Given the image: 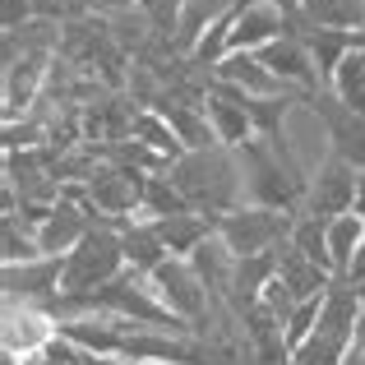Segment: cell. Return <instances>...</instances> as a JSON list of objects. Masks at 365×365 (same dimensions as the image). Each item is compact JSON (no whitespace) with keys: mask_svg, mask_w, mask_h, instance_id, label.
I'll list each match as a JSON object with an SVG mask.
<instances>
[{"mask_svg":"<svg viewBox=\"0 0 365 365\" xmlns=\"http://www.w3.org/2000/svg\"><path fill=\"white\" fill-rule=\"evenodd\" d=\"M171 185L190 199L195 213H208V217H222L232 208H245V171H241V158L236 148H199V153H185V158L171 162Z\"/></svg>","mask_w":365,"mask_h":365,"instance_id":"cell-1","label":"cell"},{"mask_svg":"<svg viewBox=\"0 0 365 365\" xmlns=\"http://www.w3.org/2000/svg\"><path fill=\"white\" fill-rule=\"evenodd\" d=\"M365 314H361V296L347 277H333V287L324 292V305H319V324L314 333L292 351L296 365H347V351L356 342Z\"/></svg>","mask_w":365,"mask_h":365,"instance_id":"cell-2","label":"cell"},{"mask_svg":"<svg viewBox=\"0 0 365 365\" xmlns=\"http://www.w3.org/2000/svg\"><path fill=\"white\" fill-rule=\"evenodd\" d=\"M125 245L120 232H88L79 245L65 255V277H61V296H98L102 287H111L125 273Z\"/></svg>","mask_w":365,"mask_h":365,"instance_id":"cell-3","label":"cell"},{"mask_svg":"<svg viewBox=\"0 0 365 365\" xmlns=\"http://www.w3.org/2000/svg\"><path fill=\"white\" fill-rule=\"evenodd\" d=\"M292 227H296V213H282V208H232L213 222L217 241L232 250L236 259H250V255H268L282 241H292Z\"/></svg>","mask_w":365,"mask_h":365,"instance_id":"cell-4","label":"cell"},{"mask_svg":"<svg viewBox=\"0 0 365 365\" xmlns=\"http://www.w3.org/2000/svg\"><path fill=\"white\" fill-rule=\"evenodd\" d=\"M148 282H153V292H158V301L167 305L180 324H190L195 333L204 329V319L213 314V292L204 287V277H199V268L190 264V259L171 255L167 264H158L148 273Z\"/></svg>","mask_w":365,"mask_h":365,"instance_id":"cell-5","label":"cell"},{"mask_svg":"<svg viewBox=\"0 0 365 365\" xmlns=\"http://www.w3.org/2000/svg\"><path fill=\"white\" fill-rule=\"evenodd\" d=\"M277 143H282V153L292 158V167L301 171L305 180H310L314 171H319L324 162L333 158L329 120H324V111L314 107L310 98H296V102H292V111H287L282 130H277Z\"/></svg>","mask_w":365,"mask_h":365,"instance_id":"cell-6","label":"cell"},{"mask_svg":"<svg viewBox=\"0 0 365 365\" xmlns=\"http://www.w3.org/2000/svg\"><path fill=\"white\" fill-rule=\"evenodd\" d=\"M61 338V324L46 305L33 301H5V324H0V356H14V361H33L42 356L51 342Z\"/></svg>","mask_w":365,"mask_h":365,"instance_id":"cell-7","label":"cell"},{"mask_svg":"<svg viewBox=\"0 0 365 365\" xmlns=\"http://www.w3.org/2000/svg\"><path fill=\"white\" fill-rule=\"evenodd\" d=\"M356 185H361V171L351 167V162H342V158H329L310 176V185H305L301 213L333 222V217H342V213H351V208H356Z\"/></svg>","mask_w":365,"mask_h":365,"instance_id":"cell-8","label":"cell"},{"mask_svg":"<svg viewBox=\"0 0 365 365\" xmlns=\"http://www.w3.org/2000/svg\"><path fill=\"white\" fill-rule=\"evenodd\" d=\"M61 277H65V259H33V264H5L0 268V287L5 301H33V305H51L61 296Z\"/></svg>","mask_w":365,"mask_h":365,"instance_id":"cell-9","label":"cell"},{"mask_svg":"<svg viewBox=\"0 0 365 365\" xmlns=\"http://www.w3.org/2000/svg\"><path fill=\"white\" fill-rule=\"evenodd\" d=\"M213 83H227V88L245 93V98H296V93L264 65L259 51H232L213 70Z\"/></svg>","mask_w":365,"mask_h":365,"instance_id":"cell-10","label":"cell"},{"mask_svg":"<svg viewBox=\"0 0 365 365\" xmlns=\"http://www.w3.org/2000/svg\"><path fill=\"white\" fill-rule=\"evenodd\" d=\"M208 120H213V134L222 148H241V143L255 139V120H250V98L227 83H208V102H204Z\"/></svg>","mask_w":365,"mask_h":365,"instance_id":"cell-11","label":"cell"},{"mask_svg":"<svg viewBox=\"0 0 365 365\" xmlns=\"http://www.w3.org/2000/svg\"><path fill=\"white\" fill-rule=\"evenodd\" d=\"M277 37H287V14L273 0H241L232 19V51H264Z\"/></svg>","mask_w":365,"mask_h":365,"instance_id":"cell-12","label":"cell"},{"mask_svg":"<svg viewBox=\"0 0 365 365\" xmlns=\"http://www.w3.org/2000/svg\"><path fill=\"white\" fill-rule=\"evenodd\" d=\"M61 338L74 342L79 351H88V356H120V351H125V319L83 310V314L61 319Z\"/></svg>","mask_w":365,"mask_h":365,"instance_id":"cell-13","label":"cell"},{"mask_svg":"<svg viewBox=\"0 0 365 365\" xmlns=\"http://www.w3.org/2000/svg\"><path fill=\"white\" fill-rule=\"evenodd\" d=\"M310 102L324 111V120H329V134H333V158H342V162H351L356 171H365V116L347 111V107H342V102L329 93V88H319Z\"/></svg>","mask_w":365,"mask_h":365,"instance_id":"cell-14","label":"cell"},{"mask_svg":"<svg viewBox=\"0 0 365 365\" xmlns=\"http://www.w3.org/2000/svg\"><path fill=\"white\" fill-rule=\"evenodd\" d=\"M277 277H282V287L292 292V301H296V305L319 301V296L333 287V273H329V268H319V264H310L305 255H296L292 241L277 245Z\"/></svg>","mask_w":365,"mask_h":365,"instance_id":"cell-15","label":"cell"},{"mask_svg":"<svg viewBox=\"0 0 365 365\" xmlns=\"http://www.w3.org/2000/svg\"><path fill=\"white\" fill-rule=\"evenodd\" d=\"M88 232H93V217H88V213H79L74 204H56L51 217L37 227V245H42V255L65 259Z\"/></svg>","mask_w":365,"mask_h":365,"instance_id":"cell-16","label":"cell"},{"mask_svg":"<svg viewBox=\"0 0 365 365\" xmlns=\"http://www.w3.org/2000/svg\"><path fill=\"white\" fill-rule=\"evenodd\" d=\"M241 0H180V28H176V46L180 51H195L199 37L208 33L213 24H222L227 14H236Z\"/></svg>","mask_w":365,"mask_h":365,"instance_id":"cell-17","label":"cell"},{"mask_svg":"<svg viewBox=\"0 0 365 365\" xmlns=\"http://www.w3.org/2000/svg\"><path fill=\"white\" fill-rule=\"evenodd\" d=\"M213 222H217V217L195 213V208H190V213H176V217H162V222H153V232L162 236V245H167L176 259H190L199 245L208 241V236H213Z\"/></svg>","mask_w":365,"mask_h":365,"instance_id":"cell-18","label":"cell"},{"mask_svg":"<svg viewBox=\"0 0 365 365\" xmlns=\"http://www.w3.org/2000/svg\"><path fill=\"white\" fill-rule=\"evenodd\" d=\"M158 111L167 116L171 130H176V139H180V148H185V153L217 148L213 120H208V111H204V107H185V102H158Z\"/></svg>","mask_w":365,"mask_h":365,"instance_id":"cell-19","label":"cell"},{"mask_svg":"<svg viewBox=\"0 0 365 365\" xmlns=\"http://www.w3.org/2000/svg\"><path fill=\"white\" fill-rule=\"evenodd\" d=\"M120 245H125V264H130L134 273H153L158 264L171 259V250L162 245V236L153 232V222H143V217H134L120 232Z\"/></svg>","mask_w":365,"mask_h":365,"instance_id":"cell-20","label":"cell"},{"mask_svg":"<svg viewBox=\"0 0 365 365\" xmlns=\"http://www.w3.org/2000/svg\"><path fill=\"white\" fill-rule=\"evenodd\" d=\"M301 14L314 28L333 33H365V0H301Z\"/></svg>","mask_w":365,"mask_h":365,"instance_id":"cell-21","label":"cell"},{"mask_svg":"<svg viewBox=\"0 0 365 365\" xmlns=\"http://www.w3.org/2000/svg\"><path fill=\"white\" fill-rule=\"evenodd\" d=\"M329 93H333V98H338L347 111L365 116V33H361V46L338 65V74L329 79Z\"/></svg>","mask_w":365,"mask_h":365,"instance_id":"cell-22","label":"cell"},{"mask_svg":"<svg viewBox=\"0 0 365 365\" xmlns=\"http://www.w3.org/2000/svg\"><path fill=\"white\" fill-rule=\"evenodd\" d=\"M176 213H190V199L171 185L167 171L143 180V204H139V217H143V222H162V217H176Z\"/></svg>","mask_w":365,"mask_h":365,"instance_id":"cell-23","label":"cell"},{"mask_svg":"<svg viewBox=\"0 0 365 365\" xmlns=\"http://www.w3.org/2000/svg\"><path fill=\"white\" fill-rule=\"evenodd\" d=\"M130 139H139L143 148H153V153H162L167 162H176V158H185V148H180V139H176V130L167 125V116L162 111H134V130H130Z\"/></svg>","mask_w":365,"mask_h":365,"instance_id":"cell-24","label":"cell"},{"mask_svg":"<svg viewBox=\"0 0 365 365\" xmlns=\"http://www.w3.org/2000/svg\"><path fill=\"white\" fill-rule=\"evenodd\" d=\"M361 241H365V222L356 213H342V217L329 222V264H333V277H347L351 255H356Z\"/></svg>","mask_w":365,"mask_h":365,"instance_id":"cell-25","label":"cell"},{"mask_svg":"<svg viewBox=\"0 0 365 365\" xmlns=\"http://www.w3.org/2000/svg\"><path fill=\"white\" fill-rule=\"evenodd\" d=\"M292 250H296V255H305L310 264H319V268H329V273H333V264H329V222H324V217L296 213Z\"/></svg>","mask_w":365,"mask_h":365,"instance_id":"cell-26","label":"cell"},{"mask_svg":"<svg viewBox=\"0 0 365 365\" xmlns=\"http://www.w3.org/2000/svg\"><path fill=\"white\" fill-rule=\"evenodd\" d=\"M42 259V245H37V232L24 222V217H5V264H33Z\"/></svg>","mask_w":365,"mask_h":365,"instance_id":"cell-27","label":"cell"},{"mask_svg":"<svg viewBox=\"0 0 365 365\" xmlns=\"http://www.w3.org/2000/svg\"><path fill=\"white\" fill-rule=\"evenodd\" d=\"M319 305H324V296H319V301H305V305H296V310H292V319H287V329H282V338H287V347H292V351L314 333V324H319Z\"/></svg>","mask_w":365,"mask_h":365,"instance_id":"cell-28","label":"cell"},{"mask_svg":"<svg viewBox=\"0 0 365 365\" xmlns=\"http://www.w3.org/2000/svg\"><path fill=\"white\" fill-rule=\"evenodd\" d=\"M28 19H37V5H33V0H5V33H19Z\"/></svg>","mask_w":365,"mask_h":365,"instance_id":"cell-29","label":"cell"},{"mask_svg":"<svg viewBox=\"0 0 365 365\" xmlns=\"http://www.w3.org/2000/svg\"><path fill=\"white\" fill-rule=\"evenodd\" d=\"M347 282H351V287H361V282H365V241L356 245V255H351V268H347Z\"/></svg>","mask_w":365,"mask_h":365,"instance_id":"cell-30","label":"cell"},{"mask_svg":"<svg viewBox=\"0 0 365 365\" xmlns=\"http://www.w3.org/2000/svg\"><path fill=\"white\" fill-rule=\"evenodd\" d=\"M83 365H134V361H125V356H88V351H83Z\"/></svg>","mask_w":365,"mask_h":365,"instance_id":"cell-31","label":"cell"},{"mask_svg":"<svg viewBox=\"0 0 365 365\" xmlns=\"http://www.w3.org/2000/svg\"><path fill=\"white\" fill-rule=\"evenodd\" d=\"M351 213H356L361 222H365V171H361V185H356V208H351Z\"/></svg>","mask_w":365,"mask_h":365,"instance_id":"cell-32","label":"cell"},{"mask_svg":"<svg viewBox=\"0 0 365 365\" xmlns=\"http://www.w3.org/2000/svg\"><path fill=\"white\" fill-rule=\"evenodd\" d=\"M0 365H42V356H33V361H14V356H0Z\"/></svg>","mask_w":365,"mask_h":365,"instance_id":"cell-33","label":"cell"},{"mask_svg":"<svg viewBox=\"0 0 365 365\" xmlns=\"http://www.w3.org/2000/svg\"><path fill=\"white\" fill-rule=\"evenodd\" d=\"M356 296H361V314H365V282H361V287H356Z\"/></svg>","mask_w":365,"mask_h":365,"instance_id":"cell-34","label":"cell"}]
</instances>
